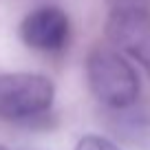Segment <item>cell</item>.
Returning a JSON list of instances; mask_svg holds the SVG:
<instances>
[{"label":"cell","instance_id":"1","mask_svg":"<svg viewBox=\"0 0 150 150\" xmlns=\"http://www.w3.org/2000/svg\"><path fill=\"white\" fill-rule=\"evenodd\" d=\"M88 88L104 106L124 110L130 108L139 97V75L112 49H93L86 57Z\"/></svg>","mask_w":150,"mask_h":150},{"label":"cell","instance_id":"2","mask_svg":"<svg viewBox=\"0 0 150 150\" xmlns=\"http://www.w3.org/2000/svg\"><path fill=\"white\" fill-rule=\"evenodd\" d=\"M55 88L53 82L38 73L0 75V119L31 122L51 108Z\"/></svg>","mask_w":150,"mask_h":150},{"label":"cell","instance_id":"3","mask_svg":"<svg viewBox=\"0 0 150 150\" xmlns=\"http://www.w3.org/2000/svg\"><path fill=\"white\" fill-rule=\"evenodd\" d=\"M106 38L150 73V11H108Z\"/></svg>","mask_w":150,"mask_h":150},{"label":"cell","instance_id":"4","mask_svg":"<svg viewBox=\"0 0 150 150\" xmlns=\"http://www.w3.org/2000/svg\"><path fill=\"white\" fill-rule=\"evenodd\" d=\"M71 22L69 16L53 5H44L33 9L27 18L20 22V38L33 51L55 53L64 49L69 42Z\"/></svg>","mask_w":150,"mask_h":150},{"label":"cell","instance_id":"5","mask_svg":"<svg viewBox=\"0 0 150 150\" xmlns=\"http://www.w3.org/2000/svg\"><path fill=\"white\" fill-rule=\"evenodd\" d=\"M75 150H119L117 146L108 141L106 137H99V135H86L80 139L77 148Z\"/></svg>","mask_w":150,"mask_h":150},{"label":"cell","instance_id":"6","mask_svg":"<svg viewBox=\"0 0 150 150\" xmlns=\"http://www.w3.org/2000/svg\"><path fill=\"white\" fill-rule=\"evenodd\" d=\"M135 9L150 11V0H108V11H135Z\"/></svg>","mask_w":150,"mask_h":150},{"label":"cell","instance_id":"7","mask_svg":"<svg viewBox=\"0 0 150 150\" xmlns=\"http://www.w3.org/2000/svg\"><path fill=\"white\" fill-rule=\"evenodd\" d=\"M0 150H5V148H2V146H0Z\"/></svg>","mask_w":150,"mask_h":150}]
</instances>
